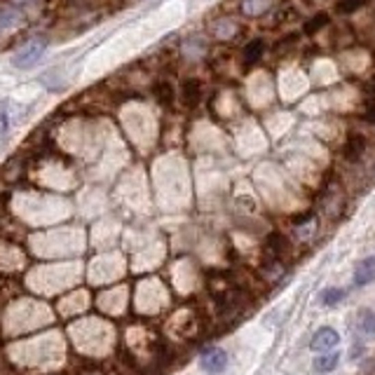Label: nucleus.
<instances>
[{"label": "nucleus", "mask_w": 375, "mask_h": 375, "mask_svg": "<svg viewBox=\"0 0 375 375\" xmlns=\"http://www.w3.org/2000/svg\"><path fill=\"white\" fill-rule=\"evenodd\" d=\"M45 49H47V38H31L26 45H21L14 52L12 64L16 66V68H21V70L33 68V66L38 64V59L45 54Z\"/></svg>", "instance_id": "obj_1"}, {"label": "nucleus", "mask_w": 375, "mask_h": 375, "mask_svg": "<svg viewBox=\"0 0 375 375\" xmlns=\"http://www.w3.org/2000/svg\"><path fill=\"white\" fill-rule=\"evenodd\" d=\"M26 12L24 8H19L16 3H8L0 8V33H8V31H16L26 24Z\"/></svg>", "instance_id": "obj_2"}, {"label": "nucleus", "mask_w": 375, "mask_h": 375, "mask_svg": "<svg viewBox=\"0 0 375 375\" xmlns=\"http://www.w3.org/2000/svg\"><path fill=\"white\" fill-rule=\"evenodd\" d=\"M200 363H202V368L207 373L218 375V373H223L225 368H228V354H225L220 347H209V350L202 352Z\"/></svg>", "instance_id": "obj_3"}, {"label": "nucleus", "mask_w": 375, "mask_h": 375, "mask_svg": "<svg viewBox=\"0 0 375 375\" xmlns=\"http://www.w3.org/2000/svg\"><path fill=\"white\" fill-rule=\"evenodd\" d=\"M211 36L216 38V40L225 42V40H235L237 33H240V24L233 19V16H218V19L211 21Z\"/></svg>", "instance_id": "obj_4"}, {"label": "nucleus", "mask_w": 375, "mask_h": 375, "mask_svg": "<svg viewBox=\"0 0 375 375\" xmlns=\"http://www.w3.org/2000/svg\"><path fill=\"white\" fill-rule=\"evenodd\" d=\"M363 153H366V136L359 131H352L343 146V157L347 162H359Z\"/></svg>", "instance_id": "obj_5"}, {"label": "nucleus", "mask_w": 375, "mask_h": 375, "mask_svg": "<svg viewBox=\"0 0 375 375\" xmlns=\"http://www.w3.org/2000/svg\"><path fill=\"white\" fill-rule=\"evenodd\" d=\"M338 343H340L338 331L331 328V326H324V328H319L317 333H314L310 347H312L314 352H326V350H333V347L338 345Z\"/></svg>", "instance_id": "obj_6"}, {"label": "nucleus", "mask_w": 375, "mask_h": 375, "mask_svg": "<svg viewBox=\"0 0 375 375\" xmlns=\"http://www.w3.org/2000/svg\"><path fill=\"white\" fill-rule=\"evenodd\" d=\"M274 8V0H242L240 12L246 19H258V16H266L270 10Z\"/></svg>", "instance_id": "obj_7"}, {"label": "nucleus", "mask_w": 375, "mask_h": 375, "mask_svg": "<svg viewBox=\"0 0 375 375\" xmlns=\"http://www.w3.org/2000/svg\"><path fill=\"white\" fill-rule=\"evenodd\" d=\"M181 99L188 108H195L197 103L202 101V82L197 78H188L183 85H181Z\"/></svg>", "instance_id": "obj_8"}, {"label": "nucleus", "mask_w": 375, "mask_h": 375, "mask_svg": "<svg viewBox=\"0 0 375 375\" xmlns=\"http://www.w3.org/2000/svg\"><path fill=\"white\" fill-rule=\"evenodd\" d=\"M266 54V40L263 38H253V40H249L244 45V49H242V59H244V66H251L261 62V57Z\"/></svg>", "instance_id": "obj_9"}, {"label": "nucleus", "mask_w": 375, "mask_h": 375, "mask_svg": "<svg viewBox=\"0 0 375 375\" xmlns=\"http://www.w3.org/2000/svg\"><path fill=\"white\" fill-rule=\"evenodd\" d=\"M375 281V256H368L357 266L354 270V284L357 286H366Z\"/></svg>", "instance_id": "obj_10"}, {"label": "nucleus", "mask_w": 375, "mask_h": 375, "mask_svg": "<svg viewBox=\"0 0 375 375\" xmlns=\"http://www.w3.org/2000/svg\"><path fill=\"white\" fill-rule=\"evenodd\" d=\"M286 249H289V242H286V237L281 233H270L268 240H266V253L270 258H279L284 256Z\"/></svg>", "instance_id": "obj_11"}, {"label": "nucleus", "mask_w": 375, "mask_h": 375, "mask_svg": "<svg viewBox=\"0 0 375 375\" xmlns=\"http://www.w3.org/2000/svg\"><path fill=\"white\" fill-rule=\"evenodd\" d=\"M24 169H26V159L24 155H16L10 159L8 164H5V169H3V179L5 181H16V179H21L24 176Z\"/></svg>", "instance_id": "obj_12"}, {"label": "nucleus", "mask_w": 375, "mask_h": 375, "mask_svg": "<svg viewBox=\"0 0 375 375\" xmlns=\"http://www.w3.org/2000/svg\"><path fill=\"white\" fill-rule=\"evenodd\" d=\"M153 94H155V99L162 106H172L174 103V87L169 85L167 80H159L153 85Z\"/></svg>", "instance_id": "obj_13"}, {"label": "nucleus", "mask_w": 375, "mask_h": 375, "mask_svg": "<svg viewBox=\"0 0 375 375\" xmlns=\"http://www.w3.org/2000/svg\"><path fill=\"white\" fill-rule=\"evenodd\" d=\"M338 361H340V354H322L314 359V368L319 373H331L333 368H338Z\"/></svg>", "instance_id": "obj_14"}, {"label": "nucleus", "mask_w": 375, "mask_h": 375, "mask_svg": "<svg viewBox=\"0 0 375 375\" xmlns=\"http://www.w3.org/2000/svg\"><path fill=\"white\" fill-rule=\"evenodd\" d=\"M359 331L361 333H368V335L375 333V312L368 310V307H363V310L359 312Z\"/></svg>", "instance_id": "obj_15"}, {"label": "nucleus", "mask_w": 375, "mask_h": 375, "mask_svg": "<svg viewBox=\"0 0 375 375\" xmlns=\"http://www.w3.org/2000/svg\"><path fill=\"white\" fill-rule=\"evenodd\" d=\"M326 26H328V14L319 12V14H314L310 21H305V33L312 36V33H317L319 29H326Z\"/></svg>", "instance_id": "obj_16"}, {"label": "nucleus", "mask_w": 375, "mask_h": 375, "mask_svg": "<svg viewBox=\"0 0 375 375\" xmlns=\"http://www.w3.org/2000/svg\"><path fill=\"white\" fill-rule=\"evenodd\" d=\"M366 3L368 0H340V3L335 5V10H338L340 14H352L357 12V10L366 8Z\"/></svg>", "instance_id": "obj_17"}, {"label": "nucleus", "mask_w": 375, "mask_h": 375, "mask_svg": "<svg viewBox=\"0 0 375 375\" xmlns=\"http://www.w3.org/2000/svg\"><path fill=\"white\" fill-rule=\"evenodd\" d=\"M345 298V291L343 289H333V286H331V289H324L322 291V302L324 305H335V302L338 300H343Z\"/></svg>", "instance_id": "obj_18"}, {"label": "nucleus", "mask_w": 375, "mask_h": 375, "mask_svg": "<svg viewBox=\"0 0 375 375\" xmlns=\"http://www.w3.org/2000/svg\"><path fill=\"white\" fill-rule=\"evenodd\" d=\"M8 129H10V103L3 101L0 103V139L8 134Z\"/></svg>", "instance_id": "obj_19"}, {"label": "nucleus", "mask_w": 375, "mask_h": 375, "mask_svg": "<svg viewBox=\"0 0 375 375\" xmlns=\"http://www.w3.org/2000/svg\"><path fill=\"white\" fill-rule=\"evenodd\" d=\"M361 118L366 120V122H375V99L371 96V99H366L363 101V106H361Z\"/></svg>", "instance_id": "obj_20"}, {"label": "nucleus", "mask_w": 375, "mask_h": 375, "mask_svg": "<svg viewBox=\"0 0 375 375\" xmlns=\"http://www.w3.org/2000/svg\"><path fill=\"white\" fill-rule=\"evenodd\" d=\"M314 214L312 211H305V214H298V216H294V225H302V223H312Z\"/></svg>", "instance_id": "obj_21"}]
</instances>
